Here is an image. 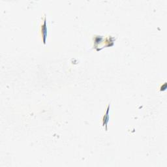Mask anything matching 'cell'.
<instances>
[{
    "mask_svg": "<svg viewBox=\"0 0 167 167\" xmlns=\"http://www.w3.org/2000/svg\"><path fill=\"white\" fill-rule=\"evenodd\" d=\"M41 32L42 37H43V44H46L47 37V18H46V17H44V18L43 24L41 25Z\"/></svg>",
    "mask_w": 167,
    "mask_h": 167,
    "instance_id": "cell-1",
    "label": "cell"
},
{
    "mask_svg": "<svg viewBox=\"0 0 167 167\" xmlns=\"http://www.w3.org/2000/svg\"><path fill=\"white\" fill-rule=\"evenodd\" d=\"M110 107L111 105H108V107L107 109V112H106L105 114L104 115L103 117H102V126L105 127V130L107 131L108 129V123L109 121V111H110Z\"/></svg>",
    "mask_w": 167,
    "mask_h": 167,
    "instance_id": "cell-2",
    "label": "cell"
}]
</instances>
